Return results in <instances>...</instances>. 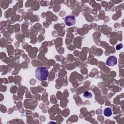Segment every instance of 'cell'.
Instances as JSON below:
<instances>
[{
    "mask_svg": "<svg viewBox=\"0 0 124 124\" xmlns=\"http://www.w3.org/2000/svg\"><path fill=\"white\" fill-rule=\"evenodd\" d=\"M106 63L109 66H114L117 63V59L114 56H110L106 60Z\"/></svg>",
    "mask_w": 124,
    "mask_h": 124,
    "instance_id": "cell-3",
    "label": "cell"
},
{
    "mask_svg": "<svg viewBox=\"0 0 124 124\" xmlns=\"http://www.w3.org/2000/svg\"><path fill=\"white\" fill-rule=\"evenodd\" d=\"M49 72L45 67H37L35 70V77L36 78L40 81L47 79Z\"/></svg>",
    "mask_w": 124,
    "mask_h": 124,
    "instance_id": "cell-1",
    "label": "cell"
},
{
    "mask_svg": "<svg viewBox=\"0 0 124 124\" xmlns=\"http://www.w3.org/2000/svg\"><path fill=\"white\" fill-rule=\"evenodd\" d=\"M104 114L105 116L107 117H109L112 114V111L111 109L109 108H106L104 110Z\"/></svg>",
    "mask_w": 124,
    "mask_h": 124,
    "instance_id": "cell-4",
    "label": "cell"
},
{
    "mask_svg": "<svg viewBox=\"0 0 124 124\" xmlns=\"http://www.w3.org/2000/svg\"><path fill=\"white\" fill-rule=\"evenodd\" d=\"M64 22L67 26H71L75 24L76 22V19L75 17L74 16L69 15V16H66L64 18Z\"/></svg>",
    "mask_w": 124,
    "mask_h": 124,
    "instance_id": "cell-2",
    "label": "cell"
},
{
    "mask_svg": "<svg viewBox=\"0 0 124 124\" xmlns=\"http://www.w3.org/2000/svg\"><path fill=\"white\" fill-rule=\"evenodd\" d=\"M83 96H84V97H86V98H91L92 97V94L90 92L86 91V92H84V93L83 94Z\"/></svg>",
    "mask_w": 124,
    "mask_h": 124,
    "instance_id": "cell-5",
    "label": "cell"
},
{
    "mask_svg": "<svg viewBox=\"0 0 124 124\" xmlns=\"http://www.w3.org/2000/svg\"><path fill=\"white\" fill-rule=\"evenodd\" d=\"M123 46L122 44H119L116 46V49L117 50H119V49H121L123 47Z\"/></svg>",
    "mask_w": 124,
    "mask_h": 124,
    "instance_id": "cell-6",
    "label": "cell"
}]
</instances>
